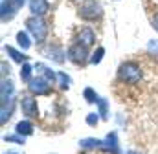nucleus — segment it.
I'll return each mask as SVG.
<instances>
[{"label": "nucleus", "mask_w": 158, "mask_h": 154, "mask_svg": "<svg viewBox=\"0 0 158 154\" xmlns=\"http://www.w3.org/2000/svg\"><path fill=\"white\" fill-rule=\"evenodd\" d=\"M118 77H119V81H123V83L134 84V83H138L142 79V68H140V64H136L132 61H127V63H123L119 66Z\"/></svg>", "instance_id": "f257e3e1"}, {"label": "nucleus", "mask_w": 158, "mask_h": 154, "mask_svg": "<svg viewBox=\"0 0 158 154\" xmlns=\"http://www.w3.org/2000/svg\"><path fill=\"white\" fill-rule=\"evenodd\" d=\"M26 26H28V31L33 35V38L37 40V42H44V38L48 35V26H46V22L40 18V17H31V18H28L26 20Z\"/></svg>", "instance_id": "f03ea898"}, {"label": "nucleus", "mask_w": 158, "mask_h": 154, "mask_svg": "<svg viewBox=\"0 0 158 154\" xmlns=\"http://www.w3.org/2000/svg\"><path fill=\"white\" fill-rule=\"evenodd\" d=\"M103 15V9L101 6L96 2V0H86L81 7H79V17L85 18V20H96Z\"/></svg>", "instance_id": "7ed1b4c3"}, {"label": "nucleus", "mask_w": 158, "mask_h": 154, "mask_svg": "<svg viewBox=\"0 0 158 154\" xmlns=\"http://www.w3.org/2000/svg\"><path fill=\"white\" fill-rule=\"evenodd\" d=\"M68 59L74 63V64H85L86 63V59H88V50H86V46L85 44H74V46H70V50H68Z\"/></svg>", "instance_id": "20e7f679"}, {"label": "nucleus", "mask_w": 158, "mask_h": 154, "mask_svg": "<svg viewBox=\"0 0 158 154\" xmlns=\"http://www.w3.org/2000/svg\"><path fill=\"white\" fill-rule=\"evenodd\" d=\"M24 2L26 0H2V20H9L17 13V9L22 7Z\"/></svg>", "instance_id": "39448f33"}, {"label": "nucleus", "mask_w": 158, "mask_h": 154, "mask_svg": "<svg viewBox=\"0 0 158 154\" xmlns=\"http://www.w3.org/2000/svg\"><path fill=\"white\" fill-rule=\"evenodd\" d=\"M30 90L37 95H48L52 92V84L46 79H31L30 81Z\"/></svg>", "instance_id": "423d86ee"}, {"label": "nucleus", "mask_w": 158, "mask_h": 154, "mask_svg": "<svg viewBox=\"0 0 158 154\" xmlns=\"http://www.w3.org/2000/svg\"><path fill=\"white\" fill-rule=\"evenodd\" d=\"M20 108L28 117H37V101L33 97H22Z\"/></svg>", "instance_id": "0eeeda50"}, {"label": "nucleus", "mask_w": 158, "mask_h": 154, "mask_svg": "<svg viewBox=\"0 0 158 154\" xmlns=\"http://www.w3.org/2000/svg\"><path fill=\"white\" fill-rule=\"evenodd\" d=\"M30 9L33 15L40 17L50 9V4H48V0H30Z\"/></svg>", "instance_id": "6e6552de"}, {"label": "nucleus", "mask_w": 158, "mask_h": 154, "mask_svg": "<svg viewBox=\"0 0 158 154\" xmlns=\"http://www.w3.org/2000/svg\"><path fill=\"white\" fill-rule=\"evenodd\" d=\"M79 42L81 44H85V46H92L94 42H96V33L92 31V28H83L81 31H79Z\"/></svg>", "instance_id": "1a4fd4ad"}, {"label": "nucleus", "mask_w": 158, "mask_h": 154, "mask_svg": "<svg viewBox=\"0 0 158 154\" xmlns=\"http://www.w3.org/2000/svg\"><path fill=\"white\" fill-rule=\"evenodd\" d=\"M103 149H107V151H110V152L114 154H119V147H118V138H116V134L112 132V134H109L107 136V140L103 141V145H101Z\"/></svg>", "instance_id": "9d476101"}, {"label": "nucleus", "mask_w": 158, "mask_h": 154, "mask_svg": "<svg viewBox=\"0 0 158 154\" xmlns=\"http://www.w3.org/2000/svg\"><path fill=\"white\" fill-rule=\"evenodd\" d=\"M17 134H20V136H31L33 134L31 121H20V123H17Z\"/></svg>", "instance_id": "9b49d317"}, {"label": "nucleus", "mask_w": 158, "mask_h": 154, "mask_svg": "<svg viewBox=\"0 0 158 154\" xmlns=\"http://www.w3.org/2000/svg\"><path fill=\"white\" fill-rule=\"evenodd\" d=\"M101 145H103V141L101 140H94V138H86V140L81 141L83 149H96V147H101Z\"/></svg>", "instance_id": "f8f14e48"}, {"label": "nucleus", "mask_w": 158, "mask_h": 154, "mask_svg": "<svg viewBox=\"0 0 158 154\" xmlns=\"http://www.w3.org/2000/svg\"><path fill=\"white\" fill-rule=\"evenodd\" d=\"M17 40H19V46H20L22 50H28V48L31 46V42H30V38H28V33H24V31L17 33Z\"/></svg>", "instance_id": "ddd939ff"}, {"label": "nucleus", "mask_w": 158, "mask_h": 154, "mask_svg": "<svg viewBox=\"0 0 158 154\" xmlns=\"http://www.w3.org/2000/svg\"><path fill=\"white\" fill-rule=\"evenodd\" d=\"M6 51H7V53L11 55V59H13V61H17V63H22V61H26V55H20V53H19V51H15L11 46H7V48H6Z\"/></svg>", "instance_id": "4468645a"}, {"label": "nucleus", "mask_w": 158, "mask_h": 154, "mask_svg": "<svg viewBox=\"0 0 158 154\" xmlns=\"http://www.w3.org/2000/svg\"><path fill=\"white\" fill-rule=\"evenodd\" d=\"M85 99H86L88 103H98V101H99L98 94H96L92 88H86V90H85Z\"/></svg>", "instance_id": "2eb2a0df"}, {"label": "nucleus", "mask_w": 158, "mask_h": 154, "mask_svg": "<svg viewBox=\"0 0 158 154\" xmlns=\"http://www.w3.org/2000/svg\"><path fill=\"white\" fill-rule=\"evenodd\" d=\"M20 79H22V81H28V83L31 81V66H30V64H24V66H22V70H20Z\"/></svg>", "instance_id": "dca6fc26"}, {"label": "nucleus", "mask_w": 158, "mask_h": 154, "mask_svg": "<svg viewBox=\"0 0 158 154\" xmlns=\"http://www.w3.org/2000/svg\"><path fill=\"white\" fill-rule=\"evenodd\" d=\"M57 79H59V84H61V88H68V86H70V77L66 75V74L59 72V74H57Z\"/></svg>", "instance_id": "f3484780"}, {"label": "nucleus", "mask_w": 158, "mask_h": 154, "mask_svg": "<svg viewBox=\"0 0 158 154\" xmlns=\"http://www.w3.org/2000/svg\"><path fill=\"white\" fill-rule=\"evenodd\" d=\"M103 53H105V50H103V48H98V50L94 51V55L90 57V63H92V64H98V63L101 61V57H103Z\"/></svg>", "instance_id": "a211bd4d"}, {"label": "nucleus", "mask_w": 158, "mask_h": 154, "mask_svg": "<svg viewBox=\"0 0 158 154\" xmlns=\"http://www.w3.org/2000/svg\"><path fill=\"white\" fill-rule=\"evenodd\" d=\"M98 121H99V117H98L96 112H92V114L86 116V123H88V125H92V127H94V125H98Z\"/></svg>", "instance_id": "6ab92c4d"}, {"label": "nucleus", "mask_w": 158, "mask_h": 154, "mask_svg": "<svg viewBox=\"0 0 158 154\" xmlns=\"http://www.w3.org/2000/svg\"><path fill=\"white\" fill-rule=\"evenodd\" d=\"M4 140H6V141H15V143H20V145L24 143V136H20V134H19V136H6Z\"/></svg>", "instance_id": "aec40b11"}, {"label": "nucleus", "mask_w": 158, "mask_h": 154, "mask_svg": "<svg viewBox=\"0 0 158 154\" xmlns=\"http://www.w3.org/2000/svg\"><path fill=\"white\" fill-rule=\"evenodd\" d=\"M98 103H99V112H101V117H103V119H107V103H105L103 99H99Z\"/></svg>", "instance_id": "412c9836"}, {"label": "nucleus", "mask_w": 158, "mask_h": 154, "mask_svg": "<svg viewBox=\"0 0 158 154\" xmlns=\"http://www.w3.org/2000/svg\"><path fill=\"white\" fill-rule=\"evenodd\" d=\"M153 26H155V30L158 31V13L155 15V18H153Z\"/></svg>", "instance_id": "4be33fe9"}, {"label": "nucleus", "mask_w": 158, "mask_h": 154, "mask_svg": "<svg viewBox=\"0 0 158 154\" xmlns=\"http://www.w3.org/2000/svg\"><path fill=\"white\" fill-rule=\"evenodd\" d=\"M6 154H20V152H17V151H9V152H6Z\"/></svg>", "instance_id": "5701e85b"}, {"label": "nucleus", "mask_w": 158, "mask_h": 154, "mask_svg": "<svg viewBox=\"0 0 158 154\" xmlns=\"http://www.w3.org/2000/svg\"><path fill=\"white\" fill-rule=\"evenodd\" d=\"M127 154H138V152H134V151H129V152H127Z\"/></svg>", "instance_id": "b1692460"}, {"label": "nucleus", "mask_w": 158, "mask_h": 154, "mask_svg": "<svg viewBox=\"0 0 158 154\" xmlns=\"http://www.w3.org/2000/svg\"><path fill=\"white\" fill-rule=\"evenodd\" d=\"M156 2H158V0H156Z\"/></svg>", "instance_id": "393cba45"}]
</instances>
